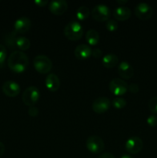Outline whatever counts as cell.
I'll return each mask as SVG.
<instances>
[{"label": "cell", "mask_w": 157, "mask_h": 158, "mask_svg": "<svg viewBox=\"0 0 157 158\" xmlns=\"http://www.w3.org/2000/svg\"><path fill=\"white\" fill-rule=\"evenodd\" d=\"M28 114H29V116H31L32 117H36L38 114V107L35 106H29V110H28Z\"/></svg>", "instance_id": "27"}, {"label": "cell", "mask_w": 157, "mask_h": 158, "mask_svg": "<svg viewBox=\"0 0 157 158\" xmlns=\"http://www.w3.org/2000/svg\"><path fill=\"white\" fill-rule=\"evenodd\" d=\"M131 12L130 9L127 6H118L115 8L113 11V16L115 20H119V21H125L130 18Z\"/></svg>", "instance_id": "17"}, {"label": "cell", "mask_w": 157, "mask_h": 158, "mask_svg": "<svg viewBox=\"0 0 157 158\" xmlns=\"http://www.w3.org/2000/svg\"><path fill=\"white\" fill-rule=\"evenodd\" d=\"M86 41L91 46H95L99 41V34L95 29H90L86 33Z\"/></svg>", "instance_id": "19"}, {"label": "cell", "mask_w": 157, "mask_h": 158, "mask_svg": "<svg viewBox=\"0 0 157 158\" xmlns=\"http://www.w3.org/2000/svg\"><path fill=\"white\" fill-rule=\"evenodd\" d=\"M106 27L110 32H114L118 29V23L115 19H109L106 21Z\"/></svg>", "instance_id": "23"}, {"label": "cell", "mask_w": 157, "mask_h": 158, "mask_svg": "<svg viewBox=\"0 0 157 158\" xmlns=\"http://www.w3.org/2000/svg\"><path fill=\"white\" fill-rule=\"evenodd\" d=\"M128 90L132 94H136L139 90V86L137 83H131L128 86Z\"/></svg>", "instance_id": "28"}, {"label": "cell", "mask_w": 157, "mask_h": 158, "mask_svg": "<svg viewBox=\"0 0 157 158\" xmlns=\"http://www.w3.org/2000/svg\"><path fill=\"white\" fill-rule=\"evenodd\" d=\"M67 9L68 3L65 0H52L49 2V9L54 15H62Z\"/></svg>", "instance_id": "12"}, {"label": "cell", "mask_w": 157, "mask_h": 158, "mask_svg": "<svg viewBox=\"0 0 157 158\" xmlns=\"http://www.w3.org/2000/svg\"><path fill=\"white\" fill-rule=\"evenodd\" d=\"M15 45L21 51L27 50L30 47V40L24 36H18L15 39Z\"/></svg>", "instance_id": "20"}, {"label": "cell", "mask_w": 157, "mask_h": 158, "mask_svg": "<svg viewBox=\"0 0 157 158\" xmlns=\"http://www.w3.org/2000/svg\"><path fill=\"white\" fill-rule=\"evenodd\" d=\"M5 150H6V148H5L4 143L0 141V158L2 157L3 154H4Z\"/></svg>", "instance_id": "32"}, {"label": "cell", "mask_w": 157, "mask_h": 158, "mask_svg": "<svg viewBox=\"0 0 157 158\" xmlns=\"http://www.w3.org/2000/svg\"><path fill=\"white\" fill-rule=\"evenodd\" d=\"M98 158H115V157L112 154L107 152V153H103V154H100Z\"/></svg>", "instance_id": "31"}, {"label": "cell", "mask_w": 157, "mask_h": 158, "mask_svg": "<svg viewBox=\"0 0 157 158\" xmlns=\"http://www.w3.org/2000/svg\"><path fill=\"white\" fill-rule=\"evenodd\" d=\"M84 30L78 22L72 21L68 23L64 28V35L69 40L77 41L83 37Z\"/></svg>", "instance_id": "2"}, {"label": "cell", "mask_w": 157, "mask_h": 158, "mask_svg": "<svg viewBox=\"0 0 157 158\" xmlns=\"http://www.w3.org/2000/svg\"><path fill=\"white\" fill-rule=\"evenodd\" d=\"M29 66V57L22 51H14L8 58V66L17 73H23Z\"/></svg>", "instance_id": "1"}, {"label": "cell", "mask_w": 157, "mask_h": 158, "mask_svg": "<svg viewBox=\"0 0 157 158\" xmlns=\"http://www.w3.org/2000/svg\"><path fill=\"white\" fill-rule=\"evenodd\" d=\"M34 3L38 6H40V7H44L46 5L49 4V2L47 0H35Z\"/></svg>", "instance_id": "30"}, {"label": "cell", "mask_w": 157, "mask_h": 158, "mask_svg": "<svg viewBox=\"0 0 157 158\" xmlns=\"http://www.w3.org/2000/svg\"><path fill=\"white\" fill-rule=\"evenodd\" d=\"M7 56V51L2 44H0V67H2Z\"/></svg>", "instance_id": "25"}, {"label": "cell", "mask_w": 157, "mask_h": 158, "mask_svg": "<svg viewBox=\"0 0 157 158\" xmlns=\"http://www.w3.org/2000/svg\"><path fill=\"white\" fill-rule=\"evenodd\" d=\"M74 53L75 57L78 60H86L92 55V49L89 45L82 43L75 47Z\"/></svg>", "instance_id": "15"}, {"label": "cell", "mask_w": 157, "mask_h": 158, "mask_svg": "<svg viewBox=\"0 0 157 158\" xmlns=\"http://www.w3.org/2000/svg\"><path fill=\"white\" fill-rule=\"evenodd\" d=\"M149 109L153 114H157V97H154L149 100Z\"/></svg>", "instance_id": "24"}, {"label": "cell", "mask_w": 157, "mask_h": 158, "mask_svg": "<svg viewBox=\"0 0 157 158\" xmlns=\"http://www.w3.org/2000/svg\"><path fill=\"white\" fill-rule=\"evenodd\" d=\"M87 149L92 154H99L104 150L105 143L103 139L99 136H90L86 140Z\"/></svg>", "instance_id": "6"}, {"label": "cell", "mask_w": 157, "mask_h": 158, "mask_svg": "<svg viewBox=\"0 0 157 158\" xmlns=\"http://www.w3.org/2000/svg\"><path fill=\"white\" fill-rule=\"evenodd\" d=\"M125 148L129 154H136L143 150V142L140 137H132L126 140Z\"/></svg>", "instance_id": "9"}, {"label": "cell", "mask_w": 157, "mask_h": 158, "mask_svg": "<svg viewBox=\"0 0 157 158\" xmlns=\"http://www.w3.org/2000/svg\"><path fill=\"white\" fill-rule=\"evenodd\" d=\"M31 25L32 22L29 18L26 16L19 17L14 23V30L17 33H24L30 29Z\"/></svg>", "instance_id": "13"}, {"label": "cell", "mask_w": 157, "mask_h": 158, "mask_svg": "<svg viewBox=\"0 0 157 158\" xmlns=\"http://www.w3.org/2000/svg\"><path fill=\"white\" fill-rule=\"evenodd\" d=\"M40 97L39 89L35 86H31L26 88L22 94V100L26 106H34L38 102Z\"/></svg>", "instance_id": "4"}, {"label": "cell", "mask_w": 157, "mask_h": 158, "mask_svg": "<svg viewBox=\"0 0 157 158\" xmlns=\"http://www.w3.org/2000/svg\"><path fill=\"white\" fill-rule=\"evenodd\" d=\"M109 90L115 96L123 95L128 90V84L126 81L120 78H114L110 81L109 84Z\"/></svg>", "instance_id": "7"}, {"label": "cell", "mask_w": 157, "mask_h": 158, "mask_svg": "<svg viewBox=\"0 0 157 158\" xmlns=\"http://www.w3.org/2000/svg\"><path fill=\"white\" fill-rule=\"evenodd\" d=\"M33 65L35 70L42 74L48 73L52 68V60L46 55L36 56L33 60Z\"/></svg>", "instance_id": "3"}, {"label": "cell", "mask_w": 157, "mask_h": 158, "mask_svg": "<svg viewBox=\"0 0 157 158\" xmlns=\"http://www.w3.org/2000/svg\"><path fill=\"white\" fill-rule=\"evenodd\" d=\"M120 158H133V157H132V156L129 155V154H123V155L121 156V157H120Z\"/></svg>", "instance_id": "34"}, {"label": "cell", "mask_w": 157, "mask_h": 158, "mask_svg": "<svg viewBox=\"0 0 157 158\" xmlns=\"http://www.w3.org/2000/svg\"><path fill=\"white\" fill-rule=\"evenodd\" d=\"M126 100H125L123 97H115V99H113L112 100V105L116 109H122V108H124L126 106Z\"/></svg>", "instance_id": "22"}, {"label": "cell", "mask_w": 157, "mask_h": 158, "mask_svg": "<svg viewBox=\"0 0 157 158\" xmlns=\"http://www.w3.org/2000/svg\"><path fill=\"white\" fill-rule=\"evenodd\" d=\"M111 102L109 98L106 97H98L93 101L92 105V110L97 114H103L109 109Z\"/></svg>", "instance_id": "10"}, {"label": "cell", "mask_w": 157, "mask_h": 158, "mask_svg": "<svg viewBox=\"0 0 157 158\" xmlns=\"http://www.w3.org/2000/svg\"><path fill=\"white\" fill-rule=\"evenodd\" d=\"M110 9L105 4H99L94 6L92 10V16L98 22H104L109 19Z\"/></svg>", "instance_id": "5"}, {"label": "cell", "mask_w": 157, "mask_h": 158, "mask_svg": "<svg viewBox=\"0 0 157 158\" xmlns=\"http://www.w3.org/2000/svg\"><path fill=\"white\" fill-rule=\"evenodd\" d=\"M90 15V10L87 6H82L76 11V17L79 20H85Z\"/></svg>", "instance_id": "21"}, {"label": "cell", "mask_w": 157, "mask_h": 158, "mask_svg": "<svg viewBox=\"0 0 157 158\" xmlns=\"http://www.w3.org/2000/svg\"><path fill=\"white\" fill-rule=\"evenodd\" d=\"M135 15L140 19H149L152 16L153 9L152 6L146 2H139L135 6L134 9Z\"/></svg>", "instance_id": "8"}, {"label": "cell", "mask_w": 157, "mask_h": 158, "mask_svg": "<svg viewBox=\"0 0 157 158\" xmlns=\"http://www.w3.org/2000/svg\"><path fill=\"white\" fill-rule=\"evenodd\" d=\"M3 93L9 97H15L18 95L21 91V87L17 82L13 80H7L2 85Z\"/></svg>", "instance_id": "11"}, {"label": "cell", "mask_w": 157, "mask_h": 158, "mask_svg": "<svg viewBox=\"0 0 157 158\" xmlns=\"http://www.w3.org/2000/svg\"><path fill=\"white\" fill-rule=\"evenodd\" d=\"M116 2L118 4H120L122 6H124L126 3L128 2V0H117Z\"/></svg>", "instance_id": "33"}, {"label": "cell", "mask_w": 157, "mask_h": 158, "mask_svg": "<svg viewBox=\"0 0 157 158\" xmlns=\"http://www.w3.org/2000/svg\"><path fill=\"white\" fill-rule=\"evenodd\" d=\"M46 86L49 90L51 92H55L58 90L60 87V80L58 76L55 73H49L48 74L47 77H46Z\"/></svg>", "instance_id": "16"}, {"label": "cell", "mask_w": 157, "mask_h": 158, "mask_svg": "<svg viewBox=\"0 0 157 158\" xmlns=\"http://www.w3.org/2000/svg\"><path fill=\"white\" fill-rule=\"evenodd\" d=\"M102 63H103V65L105 67L111 69V68L115 67V66L118 64L119 58L115 54L108 53L106 54V55L103 57Z\"/></svg>", "instance_id": "18"}, {"label": "cell", "mask_w": 157, "mask_h": 158, "mask_svg": "<svg viewBox=\"0 0 157 158\" xmlns=\"http://www.w3.org/2000/svg\"><path fill=\"white\" fill-rule=\"evenodd\" d=\"M102 53H103V52H102L101 49H99V48L94 49L93 50H92V55L95 58H99L102 56Z\"/></svg>", "instance_id": "29"}, {"label": "cell", "mask_w": 157, "mask_h": 158, "mask_svg": "<svg viewBox=\"0 0 157 158\" xmlns=\"http://www.w3.org/2000/svg\"><path fill=\"white\" fill-rule=\"evenodd\" d=\"M119 75L125 80H128L133 77L134 69L132 65L127 61H122L118 66Z\"/></svg>", "instance_id": "14"}, {"label": "cell", "mask_w": 157, "mask_h": 158, "mask_svg": "<svg viewBox=\"0 0 157 158\" xmlns=\"http://www.w3.org/2000/svg\"><path fill=\"white\" fill-rule=\"evenodd\" d=\"M146 121L150 127H155L157 125V116L155 114H152V115L149 116Z\"/></svg>", "instance_id": "26"}]
</instances>
